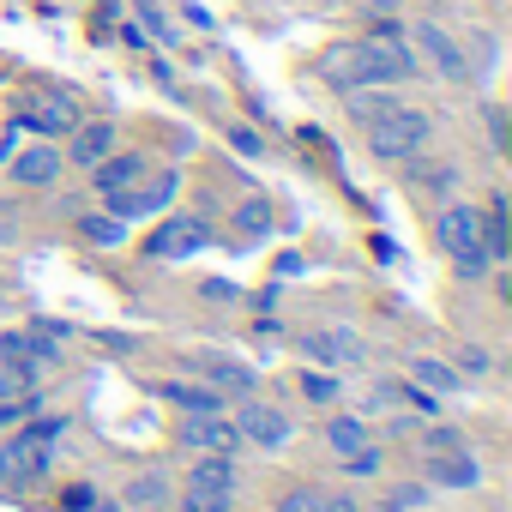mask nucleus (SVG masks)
I'll list each match as a JSON object with an SVG mask.
<instances>
[{"instance_id":"bb28decb","label":"nucleus","mask_w":512,"mask_h":512,"mask_svg":"<svg viewBox=\"0 0 512 512\" xmlns=\"http://www.w3.org/2000/svg\"><path fill=\"white\" fill-rule=\"evenodd\" d=\"M235 223H241V235H266L272 229V199H247L235 211Z\"/></svg>"},{"instance_id":"f3484780","label":"nucleus","mask_w":512,"mask_h":512,"mask_svg":"<svg viewBox=\"0 0 512 512\" xmlns=\"http://www.w3.org/2000/svg\"><path fill=\"white\" fill-rule=\"evenodd\" d=\"M205 386L217 392V398H253V368L247 362H205Z\"/></svg>"},{"instance_id":"473e14b6","label":"nucleus","mask_w":512,"mask_h":512,"mask_svg":"<svg viewBox=\"0 0 512 512\" xmlns=\"http://www.w3.org/2000/svg\"><path fill=\"white\" fill-rule=\"evenodd\" d=\"M452 446H464L458 428H428V434H422V452H452Z\"/></svg>"},{"instance_id":"b1692460","label":"nucleus","mask_w":512,"mask_h":512,"mask_svg":"<svg viewBox=\"0 0 512 512\" xmlns=\"http://www.w3.org/2000/svg\"><path fill=\"white\" fill-rule=\"evenodd\" d=\"M452 181H458V169H452V163H416V157H410V187L452 193Z\"/></svg>"},{"instance_id":"393cba45","label":"nucleus","mask_w":512,"mask_h":512,"mask_svg":"<svg viewBox=\"0 0 512 512\" xmlns=\"http://www.w3.org/2000/svg\"><path fill=\"white\" fill-rule=\"evenodd\" d=\"M43 410V398L37 392H19V398H0V428H25L31 416Z\"/></svg>"},{"instance_id":"f257e3e1","label":"nucleus","mask_w":512,"mask_h":512,"mask_svg":"<svg viewBox=\"0 0 512 512\" xmlns=\"http://www.w3.org/2000/svg\"><path fill=\"white\" fill-rule=\"evenodd\" d=\"M314 73H320L332 91H350V85H404V79H416V55H410V43L386 25V31L356 37V43H332Z\"/></svg>"},{"instance_id":"423d86ee","label":"nucleus","mask_w":512,"mask_h":512,"mask_svg":"<svg viewBox=\"0 0 512 512\" xmlns=\"http://www.w3.org/2000/svg\"><path fill=\"white\" fill-rule=\"evenodd\" d=\"M0 362L25 368L31 380H49V374L67 362V344H55V338H43V332L19 326V332H7V338H0Z\"/></svg>"},{"instance_id":"9b49d317","label":"nucleus","mask_w":512,"mask_h":512,"mask_svg":"<svg viewBox=\"0 0 512 512\" xmlns=\"http://www.w3.org/2000/svg\"><path fill=\"white\" fill-rule=\"evenodd\" d=\"M175 440H181L187 452H235V446H241V434H235V422H229L223 410H193V416L175 428Z\"/></svg>"},{"instance_id":"4468645a","label":"nucleus","mask_w":512,"mask_h":512,"mask_svg":"<svg viewBox=\"0 0 512 512\" xmlns=\"http://www.w3.org/2000/svg\"><path fill=\"white\" fill-rule=\"evenodd\" d=\"M61 163H67V157H61L55 145H25V151L13 157V181H19V187H55V181H61Z\"/></svg>"},{"instance_id":"9d476101","label":"nucleus","mask_w":512,"mask_h":512,"mask_svg":"<svg viewBox=\"0 0 512 512\" xmlns=\"http://www.w3.org/2000/svg\"><path fill=\"white\" fill-rule=\"evenodd\" d=\"M416 49L428 55V67L446 79V85H470V61H464V49L452 43V31H440L434 19H422L416 25Z\"/></svg>"},{"instance_id":"ddd939ff","label":"nucleus","mask_w":512,"mask_h":512,"mask_svg":"<svg viewBox=\"0 0 512 512\" xmlns=\"http://www.w3.org/2000/svg\"><path fill=\"white\" fill-rule=\"evenodd\" d=\"M422 476H428V488H476L482 482V464H476L470 446H452V452H428Z\"/></svg>"},{"instance_id":"412c9836","label":"nucleus","mask_w":512,"mask_h":512,"mask_svg":"<svg viewBox=\"0 0 512 512\" xmlns=\"http://www.w3.org/2000/svg\"><path fill=\"white\" fill-rule=\"evenodd\" d=\"M482 217V247H488V260L500 266L506 260V199H494L488 211H476Z\"/></svg>"},{"instance_id":"e433bc0d","label":"nucleus","mask_w":512,"mask_h":512,"mask_svg":"<svg viewBox=\"0 0 512 512\" xmlns=\"http://www.w3.org/2000/svg\"><path fill=\"white\" fill-rule=\"evenodd\" d=\"M31 332H43V338H55V344H67V338H73L61 320H31Z\"/></svg>"},{"instance_id":"f8f14e48","label":"nucleus","mask_w":512,"mask_h":512,"mask_svg":"<svg viewBox=\"0 0 512 512\" xmlns=\"http://www.w3.org/2000/svg\"><path fill=\"white\" fill-rule=\"evenodd\" d=\"M19 127H31V133H73V127H79V109H73L61 91H25Z\"/></svg>"},{"instance_id":"f03ea898","label":"nucleus","mask_w":512,"mask_h":512,"mask_svg":"<svg viewBox=\"0 0 512 512\" xmlns=\"http://www.w3.org/2000/svg\"><path fill=\"white\" fill-rule=\"evenodd\" d=\"M67 428V416H31L7 446H0V488H31V482H43L49 476V464H55V434Z\"/></svg>"},{"instance_id":"cd10ccee","label":"nucleus","mask_w":512,"mask_h":512,"mask_svg":"<svg viewBox=\"0 0 512 512\" xmlns=\"http://www.w3.org/2000/svg\"><path fill=\"white\" fill-rule=\"evenodd\" d=\"M422 506H428V488L422 482H404V488H392L380 500V512H422Z\"/></svg>"},{"instance_id":"aec40b11","label":"nucleus","mask_w":512,"mask_h":512,"mask_svg":"<svg viewBox=\"0 0 512 512\" xmlns=\"http://www.w3.org/2000/svg\"><path fill=\"white\" fill-rule=\"evenodd\" d=\"M157 392H163L175 410H187V416H193V410H223V398H217L211 386H193V380H163Z\"/></svg>"},{"instance_id":"a878e982","label":"nucleus","mask_w":512,"mask_h":512,"mask_svg":"<svg viewBox=\"0 0 512 512\" xmlns=\"http://www.w3.org/2000/svg\"><path fill=\"white\" fill-rule=\"evenodd\" d=\"M380 464H386V452L368 446V440H362L356 452H344V476H356V482H362V476H380Z\"/></svg>"},{"instance_id":"0eeeda50","label":"nucleus","mask_w":512,"mask_h":512,"mask_svg":"<svg viewBox=\"0 0 512 512\" xmlns=\"http://www.w3.org/2000/svg\"><path fill=\"white\" fill-rule=\"evenodd\" d=\"M199 247H211V223H205V217H169V223H157L151 241H145L151 260H193Z\"/></svg>"},{"instance_id":"c9c22d12","label":"nucleus","mask_w":512,"mask_h":512,"mask_svg":"<svg viewBox=\"0 0 512 512\" xmlns=\"http://www.w3.org/2000/svg\"><path fill=\"white\" fill-rule=\"evenodd\" d=\"M488 139H494V151H500V145H506V115H500V109H494V103H488Z\"/></svg>"},{"instance_id":"ea45409f","label":"nucleus","mask_w":512,"mask_h":512,"mask_svg":"<svg viewBox=\"0 0 512 512\" xmlns=\"http://www.w3.org/2000/svg\"><path fill=\"white\" fill-rule=\"evenodd\" d=\"M320 512H362V506H356L350 494H338V500H320Z\"/></svg>"},{"instance_id":"7ed1b4c3","label":"nucleus","mask_w":512,"mask_h":512,"mask_svg":"<svg viewBox=\"0 0 512 512\" xmlns=\"http://www.w3.org/2000/svg\"><path fill=\"white\" fill-rule=\"evenodd\" d=\"M434 241H440L446 260L458 266V278H464V284H482V278L494 272L488 247H482V217H476L470 205H446V211L434 217Z\"/></svg>"},{"instance_id":"20e7f679","label":"nucleus","mask_w":512,"mask_h":512,"mask_svg":"<svg viewBox=\"0 0 512 512\" xmlns=\"http://www.w3.org/2000/svg\"><path fill=\"white\" fill-rule=\"evenodd\" d=\"M362 133H368V151H374V157H386V163H410V157H422V151H428L434 121H428V109L392 103L386 115L362 121Z\"/></svg>"},{"instance_id":"6e6552de","label":"nucleus","mask_w":512,"mask_h":512,"mask_svg":"<svg viewBox=\"0 0 512 512\" xmlns=\"http://www.w3.org/2000/svg\"><path fill=\"white\" fill-rule=\"evenodd\" d=\"M229 422H235V434H241V440L266 446V452L290 446V434H296V422H290L278 404H260V398H247V404H241V416H229Z\"/></svg>"},{"instance_id":"dca6fc26","label":"nucleus","mask_w":512,"mask_h":512,"mask_svg":"<svg viewBox=\"0 0 512 512\" xmlns=\"http://www.w3.org/2000/svg\"><path fill=\"white\" fill-rule=\"evenodd\" d=\"M109 151H115V127H109V121H79V127H73V163H79V169L103 163Z\"/></svg>"},{"instance_id":"c85d7f7f","label":"nucleus","mask_w":512,"mask_h":512,"mask_svg":"<svg viewBox=\"0 0 512 512\" xmlns=\"http://www.w3.org/2000/svg\"><path fill=\"white\" fill-rule=\"evenodd\" d=\"M163 494H169V482H163V476H139V482L127 488V506H157Z\"/></svg>"},{"instance_id":"2eb2a0df","label":"nucleus","mask_w":512,"mask_h":512,"mask_svg":"<svg viewBox=\"0 0 512 512\" xmlns=\"http://www.w3.org/2000/svg\"><path fill=\"white\" fill-rule=\"evenodd\" d=\"M91 169H97V175H91V187H97V193L109 199V193H121V187H133V181H139V175H145L151 163H145L139 151H121V157L109 151V157H103V163H91Z\"/></svg>"},{"instance_id":"2f4dec72","label":"nucleus","mask_w":512,"mask_h":512,"mask_svg":"<svg viewBox=\"0 0 512 512\" xmlns=\"http://www.w3.org/2000/svg\"><path fill=\"white\" fill-rule=\"evenodd\" d=\"M302 392H308L314 404H332V398H338V374H302Z\"/></svg>"},{"instance_id":"58836bf2","label":"nucleus","mask_w":512,"mask_h":512,"mask_svg":"<svg viewBox=\"0 0 512 512\" xmlns=\"http://www.w3.org/2000/svg\"><path fill=\"white\" fill-rule=\"evenodd\" d=\"M91 500H97V494H91V488H67V512H85V506H91Z\"/></svg>"},{"instance_id":"a211bd4d","label":"nucleus","mask_w":512,"mask_h":512,"mask_svg":"<svg viewBox=\"0 0 512 512\" xmlns=\"http://www.w3.org/2000/svg\"><path fill=\"white\" fill-rule=\"evenodd\" d=\"M344 97V109H350V121L362 127V121H374V115H386L398 97H392V85H350V91H338Z\"/></svg>"},{"instance_id":"4be33fe9","label":"nucleus","mask_w":512,"mask_h":512,"mask_svg":"<svg viewBox=\"0 0 512 512\" xmlns=\"http://www.w3.org/2000/svg\"><path fill=\"white\" fill-rule=\"evenodd\" d=\"M362 440H368V422H362V416H332V422H326V446H332L338 458L356 452Z\"/></svg>"},{"instance_id":"5701e85b","label":"nucleus","mask_w":512,"mask_h":512,"mask_svg":"<svg viewBox=\"0 0 512 512\" xmlns=\"http://www.w3.org/2000/svg\"><path fill=\"white\" fill-rule=\"evenodd\" d=\"M229 494H235V488H211V482H187V494H181V512H229Z\"/></svg>"},{"instance_id":"f704fd0d","label":"nucleus","mask_w":512,"mask_h":512,"mask_svg":"<svg viewBox=\"0 0 512 512\" xmlns=\"http://www.w3.org/2000/svg\"><path fill=\"white\" fill-rule=\"evenodd\" d=\"M229 145H235V151H247V157H253V151H260V133H247V127H229Z\"/></svg>"},{"instance_id":"6ab92c4d","label":"nucleus","mask_w":512,"mask_h":512,"mask_svg":"<svg viewBox=\"0 0 512 512\" xmlns=\"http://www.w3.org/2000/svg\"><path fill=\"white\" fill-rule=\"evenodd\" d=\"M458 368L452 362H434V356H410V386H422V392H434V398H446V392H458Z\"/></svg>"},{"instance_id":"4c0bfd02","label":"nucleus","mask_w":512,"mask_h":512,"mask_svg":"<svg viewBox=\"0 0 512 512\" xmlns=\"http://www.w3.org/2000/svg\"><path fill=\"white\" fill-rule=\"evenodd\" d=\"M308 266H302V253H284V260H278V278H302Z\"/></svg>"},{"instance_id":"c756f323","label":"nucleus","mask_w":512,"mask_h":512,"mask_svg":"<svg viewBox=\"0 0 512 512\" xmlns=\"http://www.w3.org/2000/svg\"><path fill=\"white\" fill-rule=\"evenodd\" d=\"M85 235H91L97 247H115L127 229H121V217H85Z\"/></svg>"},{"instance_id":"1a4fd4ad","label":"nucleus","mask_w":512,"mask_h":512,"mask_svg":"<svg viewBox=\"0 0 512 512\" xmlns=\"http://www.w3.org/2000/svg\"><path fill=\"white\" fill-rule=\"evenodd\" d=\"M302 356L320 362V368H362L368 362V344L350 326H326V332H308L302 338Z\"/></svg>"},{"instance_id":"7c9ffc66","label":"nucleus","mask_w":512,"mask_h":512,"mask_svg":"<svg viewBox=\"0 0 512 512\" xmlns=\"http://www.w3.org/2000/svg\"><path fill=\"white\" fill-rule=\"evenodd\" d=\"M452 368H464V374H470V380H482V374H488V368H494V356H488V350H476V344H464V350H458V362H452Z\"/></svg>"},{"instance_id":"a19ab883","label":"nucleus","mask_w":512,"mask_h":512,"mask_svg":"<svg viewBox=\"0 0 512 512\" xmlns=\"http://www.w3.org/2000/svg\"><path fill=\"white\" fill-rule=\"evenodd\" d=\"M85 512H121V506H109V500H91V506H85Z\"/></svg>"},{"instance_id":"39448f33","label":"nucleus","mask_w":512,"mask_h":512,"mask_svg":"<svg viewBox=\"0 0 512 512\" xmlns=\"http://www.w3.org/2000/svg\"><path fill=\"white\" fill-rule=\"evenodd\" d=\"M175 187H181V175L175 169H145L133 187H121V193H109V217H121V223H133V217H151V211H163L169 199H175Z\"/></svg>"},{"instance_id":"79ce46f5","label":"nucleus","mask_w":512,"mask_h":512,"mask_svg":"<svg viewBox=\"0 0 512 512\" xmlns=\"http://www.w3.org/2000/svg\"><path fill=\"white\" fill-rule=\"evenodd\" d=\"M0 296H7V290H0Z\"/></svg>"},{"instance_id":"72a5a7b5","label":"nucleus","mask_w":512,"mask_h":512,"mask_svg":"<svg viewBox=\"0 0 512 512\" xmlns=\"http://www.w3.org/2000/svg\"><path fill=\"white\" fill-rule=\"evenodd\" d=\"M320 500H326L320 488H290L284 494V512H320Z\"/></svg>"}]
</instances>
